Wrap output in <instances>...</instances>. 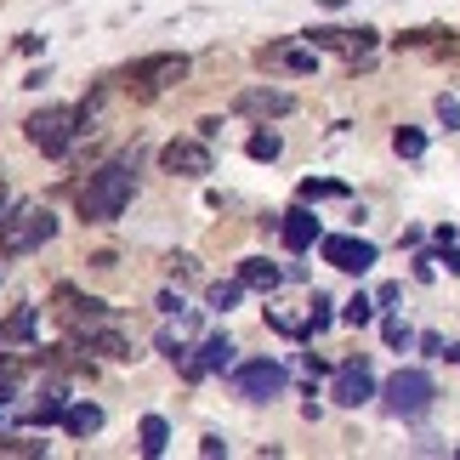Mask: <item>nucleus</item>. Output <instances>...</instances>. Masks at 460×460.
Masks as SVG:
<instances>
[{
	"label": "nucleus",
	"instance_id": "nucleus-26",
	"mask_svg": "<svg viewBox=\"0 0 460 460\" xmlns=\"http://www.w3.org/2000/svg\"><path fill=\"white\" fill-rule=\"evenodd\" d=\"M0 455H46V444H29V438H12V432H0Z\"/></svg>",
	"mask_w": 460,
	"mask_h": 460
},
{
	"label": "nucleus",
	"instance_id": "nucleus-19",
	"mask_svg": "<svg viewBox=\"0 0 460 460\" xmlns=\"http://www.w3.org/2000/svg\"><path fill=\"white\" fill-rule=\"evenodd\" d=\"M165 444H171L165 415H143V455H165Z\"/></svg>",
	"mask_w": 460,
	"mask_h": 460
},
{
	"label": "nucleus",
	"instance_id": "nucleus-13",
	"mask_svg": "<svg viewBox=\"0 0 460 460\" xmlns=\"http://www.w3.org/2000/svg\"><path fill=\"white\" fill-rule=\"evenodd\" d=\"M285 244L290 251H313L318 244V217L313 210H285Z\"/></svg>",
	"mask_w": 460,
	"mask_h": 460
},
{
	"label": "nucleus",
	"instance_id": "nucleus-17",
	"mask_svg": "<svg viewBox=\"0 0 460 460\" xmlns=\"http://www.w3.org/2000/svg\"><path fill=\"white\" fill-rule=\"evenodd\" d=\"M193 364H199L205 376H210V369H227V364H234V341H227V335H210V341L193 352Z\"/></svg>",
	"mask_w": 460,
	"mask_h": 460
},
{
	"label": "nucleus",
	"instance_id": "nucleus-15",
	"mask_svg": "<svg viewBox=\"0 0 460 460\" xmlns=\"http://www.w3.org/2000/svg\"><path fill=\"white\" fill-rule=\"evenodd\" d=\"M63 427L75 432V438H92V432H102V410H97V403H68Z\"/></svg>",
	"mask_w": 460,
	"mask_h": 460
},
{
	"label": "nucleus",
	"instance_id": "nucleus-11",
	"mask_svg": "<svg viewBox=\"0 0 460 460\" xmlns=\"http://www.w3.org/2000/svg\"><path fill=\"white\" fill-rule=\"evenodd\" d=\"M307 40H313V46H335V51H347L352 63H369V51H376V29H313Z\"/></svg>",
	"mask_w": 460,
	"mask_h": 460
},
{
	"label": "nucleus",
	"instance_id": "nucleus-18",
	"mask_svg": "<svg viewBox=\"0 0 460 460\" xmlns=\"http://www.w3.org/2000/svg\"><path fill=\"white\" fill-rule=\"evenodd\" d=\"M63 410H68V403H63V386H46L40 403L29 410V420H34V427H51V420H63Z\"/></svg>",
	"mask_w": 460,
	"mask_h": 460
},
{
	"label": "nucleus",
	"instance_id": "nucleus-20",
	"mask_svg": "<svg viewBox=\"0 0 460 460\" xmlns=\"http://www.w3.org/2000/svg\"><path fill=\"white\" fill-rule=\"evenodd\" d=\"M239 296H244V285H239V279H217V285L205 290V302L217 307V313H227V307H239Z\"/></svg>",
	"mask_w": 460,
	"mask_h": 460
},
{
	"label": "nucleus",
	"instance_id": "nucleus-1",
	"mask_svg": "<svg viewBox=\"0 0 460 460\" xmlns=\"http://www.w3.org/2000/svg\"><path fill=\"white\" fill-rule=\"evenodd\" d=\"M131 193H137V159H109V165H97L85 176L75 205H80L85 222H114L119 210L131 205Z\"/></svg>",
	"mask_w": 460,
	"mask_h": 460
},
{
	"label": "nucleus",
	"instance_id": "nucleus-7",
	"mask_svg": "<svg viewBox=\"0 0 460 460\" xmlns=\"http://www.w3.org/2000/svg\"><path fill=\"white\" fill-rule=\"evenodd\" d=\"M290 109H296V97L285 92V85H244V92L234 97V114L261 119V126H268V119H285Z\"/></svg>",
	"mask_w": 460,
	"mask_h": 460
},
{
	"label": "nucleus",
	"instance_id": "nucleus-27",
	"mask_svg": "<svg viewBox=\"0 0 460 460\" xmlns=\"http://www.w3.org/2000/svg\"><path fill=\"white\" fill-rule=\"evenodd\" d=\"M341 182H302V199H341Z\"/></svg>",
	"mask_w": 460,
	"mask_h": 460
},
{
	"label": "nucleus",
	"instance_id": "nucleus-2",
	"mask_svg": "<svg viewBox=\"0 0 460 460\" xmlns=\"http://www.w3.org/2000/svg\"><path fill=\"white\" fill-rule=\"evenodd\" d=\"M51 234H58V217H51L46 205H17L6 222H0V256H29L40 251V244H51Z\"/></svg>",
	"mask_w": 460,
	"mask_h": 460
},
{
	"label": "nucleus",
	"instance_id": "nucleus-3",
	"mask_svg": "<svg viewBox=\"0 0 460 460\" xmlns=\"http://www.w3.org/2000/svg\"><path fill=\"white\" fill-rule=\"evenodd\" d=\"M381 398H386V415H398V420H420V415L432 410L438 386H432L427 369H398V376L381 386Z\"/></svg>",
	"mask_w": 460,
	"mask_h": 460
},
{
	"label": "nucleus",
	"instance_id": "nucleus-21",
	"mask_svg": "<svg viewBox=\"0 0 460 460\" xmlns=\"http://www.w3.org/2000/svg\"><path fill=\"white\" fill-rule=\"evenodd\" d=\"M330 307H335L330 296H313V302H307V318H302L307 335H318V330H330V324H335V313H330Z\"/></svg>",
	"mask_w": 460,
	"mask_h": 460
},
{
	"label": "nucleus",
	"instance_id": "nucleus-14",
	"mask_svg": "<svg viewBox=\"0 0 460 460\" xmlns=\"http://www.w3.org/2000/svg\"><path fill=\"white\" fill-rule=\"evenodd\" d=\"M279 279H285V273H279L273 261H261V256H251V261L239 268V285H244V290H261V296H273Z\"/></svg>",
	"mask_w": 460,
	"mask_h": 460
},
{
	"label": "nucleus",
	"instance_id": "nucleus-6",
	"mask_svg": "<svg viewBox=\"0 0 460 460\" xmlns=\"http://www.w3.org/2000/svg\"><path fill=\"white\" fill-rule=\"evenodd\" d=\"M234 386H239V398H251V403H273L290 386V369L273 364V358H256V364H239L234 369Z\"/></svg>",
	"mask_w": 460,
	"mask_h": 460
},
{
	"label": "nucleus",
	"instance_id": "nucleus-8",
	"mask_svg": "<svg viewBox=\"0 0 460 460\" xmlns=\"http://www.w3.org/2000/svg\"><path fill=\"white\" fill-rule=\"evenodd\" d=\"M318 244H324V261L330 268H341V273H369L376 268V244L369 239H352V234H318Z\"/></svg>",
	"mask_w": 460,
	"mask_h": 460
},
{
	"label": "nucleus",
	"instance_id": "nucleus-9",
	"mask_svg": "<svg viewBox=\"0 0 460 460\" xmlns=\"http://www.w3.org/2000/svg\"><path fill=\"white\" fill-rule=\"evenodd\" d=\"M376 398V376H369V358H352L335 369V403H347V410H358V403Z\"/></svg>",
	"mask_w": 460,
	"mask_h": 460
},
{
	"label": "nucleus",
	"instance_id": "nucleus-29",
	"mask_svg": "<svg viewBox=\"0 0 460 460\" xmlns=\"http://www.w3.org/2000/svg\"><path fill=\"white\" fill-rule=\"evenodd\" d=\"M438 119H444V126L455 131V126H460V102H449V97H438Z\"/></svg>",
	"mask_w": 460,
	"mask_h": 460
},
{
	"label": "nucleus",
	"instance_id": "nucleus-25",
	"mask_svg": "<svg viewBox=\"0 0 460 460\" xmlns=\"http://www.w3.org/2000/svg\"><path fill=\"white\" fill-rule=\"evenodd\" d=\"M381 335H386V347H410V341H415V330L403 324V318H386V324H381Z\"/></svg>",
	"mask_w": 460,
	"mask_h": 460
},
{
	"label": "nucleus",
	"instance_id": "nucleus-23",
	"mask_svg": "<svg viewBox=\"0 0 460 460\" xmlns=\"http://www.w3.org/2000/svg\"><path fill=\"white\" fill-rule=\"evenodd\" d=\"M369 318H376V302H369V296H352V302L341 307V324H352V330L369 324Z\"/></svg>",
	"mask_w": 460,
	"mask_h": 460
},
{
	"label": "nucleus",
	"instance_id": "nucleus-12",
	"mask_svg": "<svg viewBox=\"0 0 460 460\" xmlns=\"http://www.w3.org/2000/svg\"><path fill=\"white\" fill-rule=\"evenodd\" d=\"M261 63H279V68H296V75H313L318 68V46H268Z\"/></svg>",
	"mask_w": 460,
	"mask_h": 460
},
{
	"label": "nucleus",
	"instance_id": "nucleus-16",
	"mask_svg": "<svg viewBox=\"0 0 460 460\" xmlns=\"http://www.w3.org/2000/svg\"><path fill=\"white\" fill-rule=\"evenodd\" d=\"M34 324H40V307H17L6 324H0V347H12V341H29Z\"/></svg>",
	"mask_w": 460,
	"mask_h": 460
},
{
	"label": "nucleus",
	"instance_id": "nucleus-24",
	"mask_svg": "<svg viewBox=\"0 0 460 460\" xmlns=\"http://www.w3.org/2000/svg\"><path fill=\"white\" fill-rule=\"evenodd\" d=\"M393 148H398L403 159H420V154H427V137H420V131H398V137H393Z\"/></svg>",
	"mask_w": 460,
	"mask_h": 460
},
{
	"label": "nucleus",
	"instance_id": "nucleus-22",
	"mask_svg": "<svg viewBox=\"0 0 460 460\" xmlns=\"http://www.w3.org/2000/svg\"><path fill=\"white\" fill-rule=\"evenodd\" d=\"M279 154H285V137L279 131H256L251 137V159H279Z\"/></svg>",
	"mask_w": 460,
	"mask_h": 460
},
{
	"label": "nucleus",
	"instance_id": "nucleus-30",
	"mask_svg": "<svg viewBox=\"0 0 460 460\" xmlns=\"http://www.w3.org/2000/svg\"><path fill=\"white\" fill-rule=\"evenodd\" d=\"M0 193H6V188H0Z\"/></svg>",
	"mask_w": 460,
	"mask_h": 460
},
{
	"label": "nucleus",
	"instance_id": "nucleus-28",
	"mask_svg": "<svg viewBox=\"0 0 460 460\" xmlns=\"http://www.w3.org/2000/svg\"><path fill=\"white\" fill-rule=\"evenodd\" d=\"M432 261H444V268L460 279V251H455V244H449V227H444V256H432Z\"/></svg>",
	"mask_w": 460,
	"mask_h": 460
},
{
	"label": "nucleus",
	"instance_id": "nucleus-5",
	"mask_svg": "<svg viewBox=\"0 0 460 460\" xmlns=\"http://www.w3.org/2000/svg\"><path fill=\"white\" fill-rule=\"evenodd\" d=\"M23 137L40 154H68V143L80 137V109H40V114H29V126H23Z\"/></svg>",
	"mask_w": 460,
	"mask_h": 460
},
{
	"label": "nucleus",
	"instance_id": "nucleus-4",
	"mask_svg": "<svg viewBox=\"0 0 460 460\" xmlns=\"http://www.w3.org/2000/svg\"><path fill=\"white\" fill-rule=\"evenodd\" d=\"M176 80H188V58H176V51H159V58H143V63H131L126 75H119V85H126L131 97H159L165 85Z\"/></svg>",
	"mask_w": 460,
	"mask_h": 460
},
{
	"label": "nucleus",
	"instance_id": "nucleus-10",
	"mask_svg": "<svg viewBox=\"0 0 460 460\" xmlns=\"http://www.w3.org/2000/svg\"><path fill=\"white\" fill-rule=\"evenodd\" d=\"M159 165L171 176H210V148L205 143H188V137H176V143L159 148Z\"/></svg>",
	"mask_w": 460,
	"mask_h": 460
}]
</instances>
